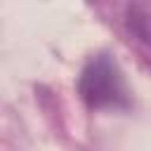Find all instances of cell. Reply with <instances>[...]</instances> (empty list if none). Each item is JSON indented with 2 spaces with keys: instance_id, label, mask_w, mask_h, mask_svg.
Returning <instances> with one entry per match:
<instances>
[{
  "instance_id": "7a4b0ae2",
  "label": "cell",
  "mask_w": 151,
  "mask_h": 151,
  "mask_svg": "<svg viewBox=\"0 0 151 151\" xmlns=\"http://www.w3.org/2000/svg\"><path fill=\"white\" fill-rule=\"evenodd\" d=\"M127 26L132 33H137V38L144 45H149V5L146 2L127 7Z\"/></svg>"
},
{
  "instance_id": "6da1fadb",
  "label": "cell",
  "mask_w": 151,
  "mask_h": 151,
  "mask_svg": "<svg viewBox=\"0 0 151 151\" xmlns=\"http://www.w3.org/2000/svg\"><path fill=\"white\" fill-rule=\"evenodd\" d=\"M78 92L90 109L127 106V85L123 71L109 54H97L83 66Z\"/></svg>"
}]
</instances>
